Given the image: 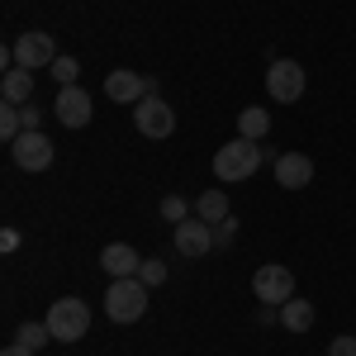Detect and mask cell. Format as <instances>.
I'll return each mask as SVG.
<instances>
[{
    "mask_svg": "<svg viewBox=\"0 0 356 356\" xmlns=\"http://www.w3.org/2000/svg\"><path fill=\"white\" fill-rule=\"evenodd\" d=\"M261 162H266V152L252 138H233V143H223L219 152H214V176L219 181H252Z\"/></svg>",
    "mask_w": 356,
    "mask_h": 356,
    "instance_id": "1",
    "label": "cell"
},
{
    "mask_svg": "<svg viewBox=\"0 0 356 356\" xmlns=\"http://www.w3.org/2000/svg\"><path fill=\"white\" fill-rule=\"evenodd\" d=\"M105 314L110 323H138L147 314V285L138 275H124V280H110L105 290Z\"/></svg>",
    "mask_w": 356,
    "mask_h": 356,
    "instance_id": "2",
    "label": "cell"
},
{
    "mask_svg": "<svg viewBox=\"0 0 356 356\" xmlns=\"http://www.w3.org/2000/svg\"><path fill=\"white\" fill-rule=\"evenodd\" d=\"M43 323L53 328V342H81L86 332H90V309H86V300L67 295V300H57L53 309H48Z\"/></svg>",
    "mask_w": 356,
    "mask_h": 356,
    "instance_id": "3",
    "label": "cell"
},
{
    "mask_svg": "<svg viewBox=\"0 0 356 356\" xmlns=\"http://www.w3.org/2000/svg\"><path fill=\"white\" fill-rule=\"evenodd\" d=\"M304 86H309V76H304L300 62L275 57L271 67H266V90H271V100H280V105H295V100L304 95Z\"/></svg>",
    "mask_w": 356,
    "mask_h": 356,
    "instance_id": "4",
    "label": "cell"
},
{
    "mask_svg": "<svg viewBox=\"0 0 356 356\" xmlns=\"http://www.w3.org/2000/svg\"><path fill=\"white\" fill-rule=\"evenodd\" d=\"M252 295H257L261 304H290L295 300V271L280 266V261L257 266V275H252Z\"/></svg>",
    "mask_w": 356,
    "mask_h": 356,
    "instance_id": "5",
    "label": "cell"
},
{
    "mask_svg": "<svg viewBox=\"0 0 356 356\" xmlns=\"http://www.w3.org/2000/svg\"><path fill=\"white\" fill-rule=\"evenodd\" d=\"M53 114H57L62 129H86L90 114H95V100H90V90H81V86H57Z\"/></svg>",
    "mask_w": 356,
    "mask_h": 356,
    "instance_id": "6",
    "label": "cell"
},
{
    "mask_svg": "<svg viewBox=\"0 0 356 356\" xmlns=\"http://www.w3.org/2000/svg\"><path fill=\"white\" fill-rule=\"evenodd\" d=\"M10 157H15L19 171H48L57 152H53V138H43L38 129H29V134H19L15 143H10Z\"/></svg>",
    "mask_w": 356,
    "mask_h": 356,
    "instance_id": "7",
    "label": "cell"
},
{
    "mask_svg": "<svg viewBox=\"0 0 356 356\" xmlns=\"http://www.w3.org/2000/svg\"><path fill=\"white\" fill-rule=\"evenodd\" d=\"M134 124L143 138H171L176 134V114L166 105L162 95H147V100H138L134 105Z\"/></svg>",
    "mask_w": 356,
    "mask_h": 356,
    "instance_id": "8",
    "label": "cell"
},
{
    "mask_svg": "<svg viewBox=\"0 0 356 356\" xmlns=\"http://www.w3.org/2000/svg\"><path fill=\"white\" fill-rule=\"evenodd\" d=\"M10 53H15V67L33 72V67H53L57 62V43H53V33H43V29H24Z\"/></svg>",
    "mask_w": 356,
    "mask_h": 356,
    "instance_id": "9",
    "label": "cell"
},
{
    "mask_svg": "<svg viewBox=\"0 0 356 356\" xmlns=\"http://www.w3.org/2000/svg\"><path fill=\"white\" fill-rule=\"evenodd\" d=\"M105 95L119 100V105H138V100L157 95V81H152V76H138V72H129V67H119V72L105 76Z\"/></svg>",
    "mask_w": 356,
    "mask_h": 356,
    "instance_id": "10",
    "label": "cell"
},
{
    "mask_svg": "<svg viewBox=\"0 0 356 356\" xmlns=\"http://www.w3.org/2000/svg\"><path fill=\"white\" fill-rule=\"evenodd\" d=\"M176 252L181 257H209L214 252V223H204V219L176 223Z\"/></svg>",
    "mask_w": 356,
    "mask_h": 356,
    "instance_id": "11",
    "label": "cell"
},
{
    "mask_svg": "<svg viewBox=\"0 0 356 356\" xmlns=\"http://www.w3.org/2000/svg\"><path fill=\"white\" fill-rule=\"evenodd\" d=\"M309 181H314V162H309L304 152H280V157H275V186L304 191Z\"/></svg>",
    "mask_w": 356,
    "mask_h": 356,
    "instance_id": "12",
    "label": "cell"
},
{
    "mask_svg": "<svg viewBox=\"0 0 356 356\" xmlns=\"http://www.w3.org/2000/svg\"><path fill=\"white\" fill-rule=\"evenodd\" d=\"M100 266H105V275H110V280H124V275H138L143 257H138L129 243H110L105 252H100Z\"/></svg>",
    "mask_w": 356,
    "mask_h": 356,
    "instance_id": "13",
    "label": "cell"
},
{
    "mask_svg": "<svg viewBox=\"0 0 356 356\" xmlns=\"http://www.w3.org/2000/svg\"><path fill=\"white\" fill-rule=\"evenodd\" d=\"M0 95H5V105H29L33 100V72L29 67H5Z\"/></svg>",
    "mask_w": 356,
    "mask_h": 356,
    "instance_id": "14",
    "label": "cell"
},
{
    "mask_svg": "<svg viewBox=\"0 0 356 356\" xmlns=\"http://www.w3.org/2000/svg\"><path fill=\"white\" fill-rule=\"evenodd\" d=\"M271 134V114L261 110V105H247L238 114V138H252V143H261V138Z\"/></svg>",
    "mask_w": 356,
    "mask_h": 356,
    "instance_id": "15",
    "label": "cell"
},
{
    "mask_svg": "<svg viewBox=\"0 0 356 356\" xmlns=\"http://www.w3.org/2000/svg\"><path fill=\"white\" fill-rule=\"evenodd\" d=\"M280 323H285L290 332H309V328H314V304L295 295L290 304H280Z\"/></svg>",
    "mask_w": 356,
    "mask_h": 356,
    "instance_id": "16",
    "label": "cell"
},
{
    "mask_svg": "<svg viewBox=\"0 0 356 356\" xmlns=\"http://www.w3.org/2000/svg\"><path fill=\"white\" fill-rule=\"evenodd\" d=\"M195 214H200L204 223H223L228 219V195L223 191H204L200 200H195Z\"/></svg>",
    "mask_w": 356,
    "mask_h": 356,
    "instance_id": "17",
    "label": "cell"
},
{
    "mask_svg": "<svg viewBox=\"0 0 356 356\" xmlns=\"http://www.w3.org/2000/svg\"><path fill=\"white\" fill-rule=\"evenodd\" d=\"M15 342H24V347L38 352V347H48V342H53V328H48V323H24V328L15 332Z\"/></svg>",
    "mask_w": 356,
    "mask_h": 356,
    "instance_id": "18",
    "label": "cell"
},
{
    "mask_svg": "<svg viewBox=\"0 0 356 356\" xmlns=\"http://www.w3.org/2000/svg\"><path fill=\"white\" fill-rule=\"evenodd\" d=\"M19 134H24V119H19V105H5V110H0V138H5V143H15Z\"/></svg>",
    "mask_w": 356,
    "mask_h": 356,
    "instance_id": "19",
    "label": "cell"
},
{
    "mask_svg": "<svg viewBox=\"0 0 356 356\" xmlns=\"http://www.w3.org/2000/svg\"><path fill=\"white\" fill-rule=\"evenodd\" d=\"M157 209H162L166 223H186V219H191V204H186L181 195H162V204H157Z\"/></svg>",
    "mask_w": 356,
    "mask_h": 356,
    "instance_id": "20",
    "label": "cell"
},
{
    "mask_svg": "<svg viewBox=\"0 0 356 356\" xmlns=\"http://www.w3.org/2000/svg\"><path fill=\"white\" fill-rule=\"evenodd\" d=\"M138 280L147 285V290H157L166 280V261H157V257H143V266H138Z\"/></svg>",
    "mask_w": 356,
    "mask_h": 356,
    "instance_id": "21",
    "label": "cell"
},
{
    "mask_svg": "<svg viewBox=\"0 0 356 356\" xmlns=\"http://www.w3.org/2000/svg\"><path fill=\"white\" fill-rule=\"evenodd\" d=\"M48 72H53V81H57V86H76V72H81V62H76V57H57Z\"/></svg>",
    "mask_w": 356,
    "mask_h": 356,
    "instance_id": "22",
    "label": "cell"
},
{
    "mask_svg": "<svg viewBox=\"0 0 356 356\" xmlns=\"http://www.w3.org/2000/svg\"><path fill=\"white\" fill-rule=\"evenodd\" d=\"M328 356H356V337H352V332H347V337H332Z\"/></svg>",
    "mask_w": 356,
    "mask_h": 356,
    "instance_id": "23",
    "label": "cell"
},
{
    "mask_svg": "<svg viewBox=\"0 0 356 356\" xmlns=\"http://www.w3.org/2000/svg\"><path fill=\"white\" fill-rule=\"evenodd\" d=\"M233 238H238V223H233V219H223L219 228H214V243H219V247H228Z\"/></svg>",
    "mask_w": 356,
    "mask_h": 356,
    "instance_id": "24",
    "label": "cell"
},
{
    "mask_svg": "<svg viewBox=\"0 0 356 356\" xmlns=\"http://www.w3.org/2000/svg\"><path fill=\"white\" fill-rule=\"evenodd\" d=\"M19 119H24V134H29V129L43 124V110H38V105H19Z\"/></svg>",
    "mask_w": 356,
    "mask_h": 356,
    "instance_id": "25",
    "label": "cell"
},
{
    "mask_svg": "<svg viewBox=\"0 0 356 356\" xmlns=\"http://www.w3.org/2000/svg\"><path fill=\"white\" fill-rule=\"evenodd\" d=\"M0 356H33V347H24V342H10Z\"/></svg>",
    "mask_w": 356,
    "mask_h": 356,
    "instance_id": "26",
    "label": "cell"
}]
</instances>
